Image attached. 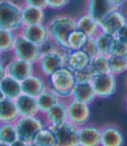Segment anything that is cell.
<instances>
[{
  "mask_svg": "<svg viewBox=\"0 0 127 146\" xmlns=\"http://www.w3.org/2000/svg\"><path fill=\"white\" fill-rule=\"evenodd\" d=\"M50 38L59 46H67V38L69 35L77 29L76 18L70 15H57L50 19L47 23Z\"/></svg>",
  "mask_w": 127,
  "mask_h": 146,
  "instance_id": "6da1fadb",
  "label": "cell"
},
{
  "mask_svg": "<svg viewBox=\"0 0 127 146\" xmlns=\"http://www.w3.org/2000/svg\"><path fill=\"white\" fill-rule=\"evenodd\" d=\"M48 87L52 89L62 100H69L76 85L74 73L69 68L63 67L47 78Z\"/></svg>",
  "mask_w": 127,
  "mask_h": 146,
  "instance_id": "7a4b0ae2",
  "label": "cell"
},
{
  "mask_svg": "<svg viewBox=\"0 0 127 146\" xmlns=\"http://www.w3.org/2000/svg\"><path fill=\"white\" fill-rule=\"evenodd\" d=\"M22 5L17 0H0V28L17 33L21 30Z\"/></svg>",
  "mask_w": 127,
  "mask_h": 146,
  "instance_id": "3957f363",
  "label": "cell"
},
{
  "mask_svg": "<svg viewBox=\"0 0 127 146\" xmlns=\"http://www.w3.org/2000/svg\"><path fill=\"white\" fill-rule=\"evenodd\" d=\"M18 137L28 143H32L37 132L47 124L42 115L33 116H19L14 123Z\"/></svg>",
  "mask_w": 127,
  "mask_h": 146,
  "instance_id": "277c9868",
  "label": "cell"
},
{
  "mask_svg": "<svg viewBox=\"0 0 127 146\" xmlns=\"http://www.w3.org/2000/svg\"><path fill=\"white\" fill-rule=\"evenodd\" d=\"M97 98L109 99L116 94L118 89V78L111 73L94 75L91 82Z\"/></svg>",
  "mask_w": 127,
  "mask_h": 146,
  "instance_id": "5b68a950",
  "label": "cell"
},
{
  "mask_svg": "<svg viewBox=\"0 0 127 146\" xmlns=\"http://www.w3.org/2000/svg\"><path fill=\"white\" fill-rule=\"evenodd\" d=\"M11 54L15 58L35 65L41 56L39 46L28 41L19 33L18 34Z\"/></svg>",
  "mask_w": 127,
  "mask_h": 146,
  "instance_id": "8992f818",
  "label": "cell"
},
{
  "mask_svg": "<svg viewBox=\"0 0 127 146\" xmlns=\"http://www.w3.org/2000/svg\"><path fill=\"white\" fill-rule=\"evenodd\" d=\"M56 138V146H79V127L70 122L56 126H49Z\"/></svg>",
  "mask_w": 127,
  "mask_h": 146,
  "instance_id": "52a82bcc",
  "label": "cell"
},
{
  "mask_svg": "<svg viewBox=\"0 0 127 146\" xmlns=\"http://www.w3.org/2000/svg\"><path fill=\"white\" fill-rule=\"evenodd\" d=\"M67 114L68 122L77 127H81L90 123L92 118L91 105L70 98L67 100Z\"/></svg>",
  "mask_w": 127,
  "mask_h": 146,
  "instance_id": "ba28073f",
  "label": "cell"
},
{
  "mask_svg": "<svg viewBox=\"0 0 127 146\" xmlns=\"http://www.w3.org/2000/svg\"><path fill=\"white\" fill-rule=\"evenodd\" d=\"M127 15L122 8H115L99 23L100 31L111 36H116L123 26L126 25Z\"/></svg>",
  "mask_w": 127,
  "mask_h": 146,
  "instance_id": "9c48e42d",
  "label": "cell"
},
{
  "mask_svg": "<svg viewBox=\"0 0 127 146\" xmlns=\"http://www.w3.org/2000/svg\"><path fill=\"white\" fill-rule=\"evenodd\" d=\"M5 67L6 74L20 82L37 71L35 64L22 60L13 56L5 62Z\"/></svg>",
  "mask_w": 127,
  "mask_h": 146,
  "instance_id": "30bf717a",
  "label": "cell"
},
{
  "mask_svg": "<svg viewBox=\"0 0 127 146\" xmlns=\"http://www.w3.org/2000/svg\"><path fill=\"white\" fill-rule=\"evenodd\" d=\"M64 65H65L64 57L58 50L52 54L41 55L36 63V69L37 72H39L45 78H48L54 72L63 68Z\"/></svg>",
  "mask_w": 127,
  "mask_h": 146,
  "instance_id": "8fae6325",
  "label": "cell"
},
{
  "mask_svg": "<svg viewBox=\"0 0 127 146\" xmlns=\"http://www.w3.org/2000/svg\"><path fill=\"white\" fill-rule=\"evenodd\" d=\"M48 87L47 78L40 74L39 72H35L23 82H21L22 93L27 96L37 97Z\"/></svg>",
  "mask_w": 127,
  "mask_h": 146,
  "instance_id": "7c38bea8",
  "label": "cell"
},
{
  "mask_svg": "<svg viewBox=\"0 0 127 146\" xmlns=\"http://www.w3.org/2000/svg\"><path fill=\"white\" fill-rule=\"evenodd\" d=\"M18 33L28 41L37 46H40L50 38L46 23L32 25H23Z\"/></svg>",
  "mask_w": 127,
  "mask_h": 146,
  "instance_id": "4fadbf2b",
  "label": "cell"
},
{
  "mask_svg": "<svg viewBox=\"0 0 127 146\" xmlns=\"http://www.w3.org/2000/svg\"><path fill=\"white\" fill-rule=\"evenodd\" d=\"M117 8L111 0H87L85 12L98 24L113 9Z\"/></svg>",
  "mask_w": 127,
  "mask_h": 146,
  "instance_id": "5bb4252c",
  "label": "cell"
},
{
  "mask_svg": "<svg viewBox=\"0 0 127 146\" xmlns=\"http://www.w3.org/2000/svg\"><path fill=\"white\" fill-rule=\"evenodd\" d=\"M101 128L88 123L79 127V146H100Z\"/></svg>",
  "mask_w": 127,
  "mask_h": 146,
  "instance_id": "9a60e30c",
  "label": "cell"
},
{
  "mask_svg": "<svg viewBox=\"0 0 127 146\" xmlns=\"http://www.w3.org/2000/svg\"><path fill=\"white\" fill-rule=\"evenodd\" d=\"M100 128V146H124V136L119 127L114 124H106Z\"/></svg>",
  "mask_w": 127,
  "mask_h": 146,
  "instance_id": "2e32d148",
  "label": "cell"
},
{
  "mask_svg": "<svg viewBox=\"0 0 127 146\" xmlns=\"http://www.w3.org/2000/svg\"><path fill=\"white\" fill-rule=\"evenodd\" d=\"M43 116L47 126H56L67 122V101L60 99Z\"/></svg>",
  "mask_w": 127,
  "mask_h": 146,
  "instance_id": "e0dca14e",
  "label": "cell"
},
{
  "mask_svg": "<svg viewBox=\"0 0 127 146\" xmlns=\"http://www.w3.org/2000/svg\"><path fill=\"white\" fill-rule=\"evenodd\" d=\"M90 60L91 58L84 50L71 51L70 54L64 59V62H65L64 67L69 68L72 72H75L88 68Z\"/></svg>",
  "mask_w": 127,
  "mask_h": 146,
  "instance_id": "ac0fdd59",
  "label": "cell"
},
{
  "mask_svg": "<svg viewBox=\"0 0 127 146\" xmlns=\"http://www.w3.org/2000/svg\"><path fill=\"white\" fill-rule=\"evenodd\" d=\"M21 17L23 25H32L46 23V10L22 5Z\"/></svg>",
  "mask_w": 127,
  "mask_h": 146,
  "instance_id": "d6986e66",
  "label": "cell"
},
{
  "mask_svg": "<svg viewBox=\"0 0 127 146\" xmlns=\"http://www.w3.org/2000/svg\"><path fill=\"white\" fill-rule=\"evenodd\" d=\"M14 101L19 116H33L39 115L35 97L22 93Z\"/></svg>",
  "mask_w": 127,
  "mask_h": 146,
  "instance_id": "ffe728a7",
  "label": "cell"
},
{
  "mask_svg": "<svg viewBox=\"0 0 127 146\" xmlns=\"http://www.w3.org/2000/svg\"><path fill=\"white\" fill-rule=\"evenodd\" d=\"M71 98L75 101L92 105V103L97 99V96L91 83H76L72 89Z\"/></svg>",
  "mask_w": 127,
  "mask_h": 146,
  "instance_id": "44dd1931",
  "label": "cell"
},
{
  "mask_svg": "<svg viewBox=\"0 0 127 146\" xmlns=\"http://www.w3.org/2000/svg\"><path fill=\"white\" fill-rule=\"evenodd\" d=\"M76 26L79 31L84 33L88 38H94L100 32L99 24L86 12L76 18Z\"/></svg>",
  "mask_w": 127,
  "mask_h": 146,
  "instance_id": "7402d4cb",
  "label": "cell"
},
{
  "mask_svg": "<svg viewBox=\"0 0 127 146\" xmlns=\"http://www.w3.org/2000/svg\"><path fill=\"white\" fill-rule=\"evenodd\" d=\"M19 117L15 101L3 97L0 100V123H14Z\"/></svg>",
  "mask_w": 127,
  "mask_h": 146,
  "instance_id": "603a6c76",
  "label": "cell"
},
{
  "mask_svg": "<svg viewBox=\"0 0 127 146\" xmlns=\"http://www.w3.org/2000/svg\"><path fill=\"white\" fill-rule=\"evenodd\" d=\"M59 100L60 98L56 93L52 89H50L49 87H47L42 93H40L36 97V102L39 115H45Z\"/></svg>",
  "mask_w": 127,
  "mask_h": 146,
  "instance_id": "cb8c5ba5",
  "label": "cell"
},
{
  "mask_svg": "<svg viewBox=\"0 0 127 146\" xmlns=\"http://www.w3.org/2000/svg\"><path fill=\"white\" fill-rule=\"evenodd\" d=\"M0 91L4 97L15 100L22 94L21 82L6 74L0 82Z\"/></svg>",
  "mask_w": 127,
  "mask_h": 146,
  "instance_id": "d4e9b609",
  "label": "cell"
},
{
  "mask_svg": "<svg viewBox=\"0 0 127 146\" xmlns=\"http://www.w3.org/2000/svg\"><path fill=\"white\" fill-rule=\"evenodd\" d=\"M18 33L0 28V52L2 54H11Z\"/></svg>",
  "mask_w": 127,
  "mask_h": 146,
  "instance_id": "484cf974",
  "label": "cell"
},
{
  "mask_svg": "<svg viewBox=\"0 0 127 146\" xmlns=\"http://www.w3.org/2000/svg\"><path fill=\"white\" fill-rule=\"evenodd\" d=\"M88 68L92 71L93 75H100L111 73L108 56L102 54H98L92 58Z\"/></svg>",
  "mask_w": 127,
  "mask_h": 146,
  "instance_id": "4316f807",
  "label": "cell"
},
{
  "mask_svg": "<svg viewBox=\"0 0 127 146\" xmlns=\"http://www.w3.org/2000/svg\"><path fill=\"white\" fill-rule=\"evenodd\" d=\"M32 143L37 146H56V138L52 129L49 126L37 132Z\"/></svg>",
  "mask_w": 127,
  "mask_h": 146,
  "instance_id": "83f0119b",
  "label": "cell"
},
{
  "mask_svg": "<svg viewBox=\"0 0 127 146\" xmlns=\"http://www.w3.org/2000/svg\"><path fill=\"white\" fill-rule=\"evenodd\" d=\"M110 72L117 77L127 73V65L124 56L117 54H110L108 56Z\"/></svg>",
  "mask_w": 127,
  "mask_h": 146,
  "instance_id": "f1b7e54d",
  "label": "cell"
},
{
  "mask_svg": "<svg viewBox=\"0 0 127 146\" xmlns=\"http://www.w3.org/2000/svg\"><path fill=\"white\" fill-rule=\"evenodd\" d=\"M88 39V37L82 32L75 29L67 38V47L71 51L82 50Z\"/></svg>",
  "mask_w": 127,
  "mask_h": 146,
  "instance_id": "f546056e",
  "label": "cell"
},
{
  "mask_svg": "<svg viewBox=\"0 0 127 146\" xmlns=\"http://www.w3.org/2000/svg\"><path fill=\"white\" fill-rule=\"evenodd\" d=\"M18 138V133L14 123H0V142L10 144Z\"/></svg>",
  "mask_w": 127,
  "mask_h": 146,
  "instance_id": "4dcf8cb0",
  "label": "cell"
},
{
  "mask_svg": "<svg viewBox=\"0 0 127 146\" xmlns=\"http://www.w3.org/2000/svg\"><path fill=\"white\" fill-rule=\"evenodd\" d=\"M111 35L105 33L103 32H99L94 38L98 46L99 54L109 56L111 54V45L112 40Z\"/></svg>",
  "mask_w": 127,
  "mask_h": 146,
  "instance_id": "1f68e13d",
  "label": "cell"
},
{
  "mask_svg": "<svg viewBox=\"0 0 127 146\" xmlns=\"http://www.w3.org/2000/svg\"><path fill=\"white\" fill-rule=\"evenodd\" d=\"M127 54V43L118 36H113L111 45V54L125 56Z\"/></svg>",
  "mask_w": 127,
  "mask_h": 146,
  "instance_id": "d6a6232c",
  "label": "cell"
},
{
  "mask_svg": "<svg viewBox=\"0 0 127 146\" xmlns=\"http://www.w3.org/2000/svg\"><path fill=\"white\" fill-rule=\"evenodd\" d=\"M73 73H74V78H75L76 83H79V84L91 83L94 77L93 74L89 69V68L75 71Z\"/></svg>",
  "mask_w": 127,
  "mask_h": 146,
  "instance_id": "836d02e7",
  "label": "cell"
},
{
  "mask_svg": "<svg viewBox=\"0 0 127 146\" xmlns=\"http://www.w3.org/2000/svg\"><path fill=\"white\" fill-rule=\"evenodd\" d=\"M39 47L40 54L45 55V54H52V52H53L58 51L59 46L53 40V39L49 38L44 43H42L40 46H39Z\"/></svg>",
  "mask_w": 127,
  "mask_h": 146,
  "instance_id": "e575fe53",
  "label": "cell"
},
{
  "mask_svg": "<svg viewBox=\"0 0 127 146\" xmlns=\"http://www.w3.org/2000/svg\"><path fill=\"white\" fill-rule=\"evenodd\" d=\"M82 50H84L91 59L99 54L95 38H88L87 41Z\"/></svg>",
  "mask_w": 127,
  "mask_h": 146,
  "instance_id": "d590c367",
  "label": "cell"
},
{
  "mask_svg": "<svg viewBox=\"0 0 127 146\" xmlns=\"http://www.w3.org/2000/svg\"><path fill=\"white\" fill-rule=\"evenodd\" d=\"M71 2V0H47V9L52 11H62Z\"/></svg>",
  "mask_w": 127,
  "mask_h": 146,
  "instance_id": "8d00e7d4",
  "label": "cell"
},
{
  "mask_svg": "<svg viewBox=\"0 0 127 146\" xmlns=\"http://www.w3.org/2000/svg\"><path fill=\"white\" fill-rule=\"evenodd\" d=\"M22 4L32 7L47 10V0H22Z\"/></svg>",
  "mask_w": 127,
  "mask_h": 146,
  "instance_id": "74e56055",
  "label": "cell"
},
{
  "mask_svg": "<svg viewBox=\"0 0 127 146\" xmlns=\"http://www.w3.org/2000/svg\"><path fill=\"white\" fill-rule=\"evenodd\" d=\"M116 36L119 37L121 39H123L124 42L127 43V25L123 26V27L121 28V30L118 32V33Z\"/></svg>",
  "mask_w": 127,
  "mask_h": 146,
  "instance_id": "f35d334b",
  "label": "cell"
},
{
  "mask_svg": "<svg viewBox=\"0 0 127 146\" xmlns=\"http://www.w3.org/2000/svg\"><path fill=\"white\" fill-rule=\"evenodd\" d=\"M6 67L5 62L3 60H0V82L4 79V77L6 75Z\"/></svg>",
  "mask_w": 127,
  "mask_h": 146,
  "instance_id": "ab89813d",
  "label": "cell"
},
{
  "mask_svg": "<svg viewBox=\"0 0 127 146\" xmlns=\"http://www.w3.org/2000/svg\"><path fill=\"white\" fill-rule=\"evenodd\" d=\"M28 144H29L28 143L24 142V140H21V139L18 138L14 142H12L10 145V146H28Z\"/></svg>",
  "mask_w": 127,
  "mask_h": 146,
  "instance_id": "60d3db41",
  "label": "cell"
},
{
  "mask_svg": "<svg viewBox=\"0 0 127 146\" xmlns=\"http://www.w3.org/2000/svg\"><path fill=\"white\" fill-rule=\"evenodd\" d=\"M126 1L127 0H111V2L117 8H122V6L126 3Z\"/></svg>",
  "mask_w": 127,
  "mask_h": 146,
  "instance_id": "b9f144b4",
  "label": "cell"
},
{
  "mask_svg": "<svg viewBox=\"0 0 127 146\" xmlns=\"http://www.w3.org/2000/svg\"><path fill=\"white\" fill-rule=\"evenodd\" d=\"M124 108H125V110L127 112V96H125V99H124Z\"/></svg>",
  "mask_w": 127,
  "mask_h": 146,
  "instance_id": "7bdbcfd3",
  "label": "cell"
},
{
  "mask_svg": "<svg viewBox=\"0 0 127 146\" xmlns=\"http://www.w3.org/2000/svg\"><path fill=\"white\" fill-rule=\"evenodd\" d=\"M0 146H10L9 143H2L0 142Z\"/></svg>",
  "mask_w": 127,
  "mask_h": 146,
  "instance_id": "ee69618b",
  "label": "cell"
},
{
  "mask_svg": "<svg viewBox=\"0 0 127 146\" xmlns=\"http://www.w3.org/2000/svg\"><path fill=\"white\" fill-rule=\"evenodd\" d=\"M28 146H37V145H35L33 143H30L28 144Z\"/></svg>",
  "mask_w": 127,
  "mask_h": 146,
  "instance_id": "f6af8a7d",
  "label": "cell"
},
{
  "mask_svg": "<svg viewBox=\"0 0 127 146\" xmlns=\"http://www.w3.org/2000/svg\"><path fill=\"white\" fill-rule=\"evenodd\" d=\"M4 96H3V95H2V93H1V91H0V100H1L2 98H3Z\"/></svg>",
  "mask_w": 127,
  "mask_h": 146,
  "instance_id": "bcb514c9",
  "label": "cell"
},
{
  "mask_svg": "<svg viewBox=\"0 0 127 146\" xmlns=\"http://www.w3.org/2000/svg\"><path fill=\"white\" fill-rule=\"evenodd\" d=\"M2 57H3V54H1V52H0V60H2Z\"/></svg>",
  "mask_w": 127,
  "mask_h": 146,
  "instance_id": "7dc6e473",
  "label": "cell"
},
{
  "mask_svg": "<svg viewBox=\"0 0 127 146\" xmlns=\"http://www.w3.org/2000/svg\"><path fill=\"white\" fill-rule=\"evenodd\" d=\"M124 58H125V60H126V65H127V54H126V55L124 56Z\"/></svg>",
  "mask_w": 127,
  "mask_h": 146,
  "instance_id": "c3c4849f",
  "label": "cell"
},
{
  "mask_svg": "<svg viewBox=\"0 0 127 146\" xmlns=\"http://www.w3.org/2000/svg\"><path fill=\"white\" fill-rule=\"evenodd\" d=\"M126 86H127V77H126Z\"/></svg>",
  "mask_w": 127,
  "mask_h": 146,
  "instance_id": "681fc988",
  "label": "cell"
},
{
  "mask_svg": "<svg viewBox=\"0 0 127 146\" xmlns=\"http://www.w3.org/2000/svg\"><path fill=\"white\" fill-rule=\"evenodd\" d=\"M126 25H127V22H126Z\"/></svg>",
  "mask_w": 127,
  "mask_h": 146,
  "instance_id": "f907efd6",
  "label": "cell"
}]
</instances>
